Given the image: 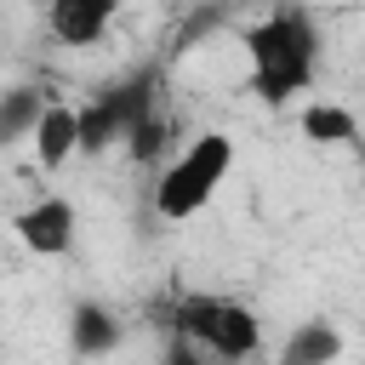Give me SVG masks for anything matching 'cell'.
Masks as SVG:
<instances>
[{
  "label": "cell",
  "instance_id": "6da1fadb",
  "mask_svg": "<svg viewBox=\"0 0 365 365\" xmlns=\"http://www.w3.org/2000/svg\"><path fill=\"white\" fill-rule=\"evenodd\" d=\"M245 63H251V91L262 103H291L302 91H314L319 74V29L302 6H279L268 17H257L245 34Z\"/></svg>",
  "mask_w": 365,
  "mask_h": 365
},
{
  "label": "cell",
  "instance_id": "7a4b0ae2",
  "mask_svg": "<svg viewBox=\"0 0 365 365\" xmlns=\"http://www.w3.org/2000/svg\"><path fill=\"white\" fill-rule=\"evenodd\" d=\"M228 171H234V137L228 131H200L194 143H182L160 165V177H154V217L160 222L200 217L217 200V188L228 182Z\"/></svg>",
  "mask_w": 365,
  "mask_h": 365
},
{
  "label": "cell",
  "instance_id": "3957f363",
  "mask_svg": "<svg viewBox=\"0 0 365 365\" xmlns=\"http://www.w3.org/2000/svg\"><path fill=\"white\" fill-rule=\"evenodd\" d=\"M171 331L188 336L194 348H205L222 365L257 359L262 354V319L257 308H245L240 297H217V291H182L171 302Z\"/></svg>",
  "mask_w": 365,
  "mask_h": 365
},
{
  "label": "cell",
  "instance_id": "277c9868",
  "mask_svg": "<svg viewBox=\"0 0 365 365\" xmlns=\"http://www.w3.org/2000/svg\"><path fill=\"white\" fill-rule=\"evenodd\" d=\"M148 114H154V74L143 68V74L97 91V97L80 108V148H86V154H103V148L125 143Z\"/></svg>",
  "mask_w": 365,
  "mask_h": 365
},
{
  "label": "cell",
  "instance_id": "5b68a950",
  "mask_svg": "<svg viewBox=\"0 0 365 365\" xmlns=\"http://www.w3.org/2000/svg\"><path fill=\"white\" fill-rule=\"evenodd\" d=\"M11 228H17L23 251H34V257H68V251H74V228H80V217H74V200H63V194H40L34 205H23V211L11 217Z\"/></svg>",
  "mask_w": 365,
  "mask_h": 365
},
{
  "label": "cell",
  "instance_id": "8992f818",
  "mask_svg": "<svg viewBox=\"0 0 365 365\" xmlns=\"http://www.w3.org/2000/svg\"><path fill=\"white\" fill-rule=\"evenodd\" d=\"M120 17V0H46V29L63 46H97Z\"/></svg>",
  "mask_w": 365,
  "mask_h": 365
},
{
  "label": "cell",
  "instance_id": "52a82bcc",
  "mask_svg": "<svg viewBox=\"0 0 365 365\" xmlns=\"http://www.w3.org/2000/svg\"><path fill=\"white\" fill-rule=\"evenodd\" d=\"M29 143H34V160L46 171H57L68 154H80V108L74 103H46V114H40Z\"/></svg>",
  "mask_w": 365,
  "mask_h": 365
},
{
  "label": "cell",
  "instance_id": "ba28073f",
  "mask_svg": "<svg viewBox=\"0 0 365 365\" xmlns=\"http://www.w3.org/2000/svg\"><path fill=\"white\" fill-rule=\"evenodd\" d=\"M68 348H74L80 359L114 354V348H120V319H114L103 302H74V314H68Z\"/></svg>",
  "mask_w": 365,
  "mask_h": 365
},
{
  "label": "cell",
  "instance_id": "9c48e42d",
  "mask_svg": "<svg viewBox=\"0 0 365 365\" xmlns=\"http://www.w3.org/2000/svg\"><path fill=\"white\" fill-rule=\"evenodd\" d=\"M342 359V331L331 319H302L279 342V365H336Z\"/></svg>",
  "mask_w": 365,
  "mask_h": 365
},
{
  "label": "cell",
  "instance_id": "30bf717a",
  "mask_svg": "<svg viewBox=\"0 0 365 365\" xmlns=\"http://www.w3.org/2000/svg\"><path fill=\"white\" fill-rule=\"evenodd\" d=\"M302 137L308 143H319V148H348L354 137H359V120L342 108V103H325V97H314L308 108H302Z\"/></svg>",
  "mask_w": 365,
  "mask_h": 365
},
{
  "label": "cell",
  "instance_id": "8fae6325",
  "mask_svg": "<svg viewBox=\"0 0 365 365\" xmlns=\"http://www.w3.org/2000/svg\"><path fill=\"white\" fill-rule=\"evenodd\" d=\"M46 103H51V97L34 91V86H11V91H0V148L17 143V137H34Z\"/></svg>",
  "mask_w": 365,
  "mask_h": 365
},
{
  "label": "cell",
  "instance_id": "7c38bea8",
  "mask_svg": "<svg viewBox=\"0 0 365 365\" xmlns=\"http://www.w3.org/2000/svg\"><path fill=\"white\" fill-rule=\"evenodd\" d=\"M125 148H131V160H154V154L165 148V120H160V114H148V120L125 137Z\"/></svg>",
  "mask_w": 365,
  "mask_h": 365
},
{
  "label": "cell",
  "instance_id": "4fadbf2b",
  "mask_svg": "<svg viewBox=\"0 0 365 365\" xmlns=\"http://www.w3.org/2000/svg\"><path fill=\"white\" fill-rule=\"evenodd\" d=\"M160 365H222V359H211L205 348H194L188 336H171L165 342V354H160Z\"/></svg>",
  "mask_w": 365,
  "mask_h": 365
}]
</instances>
